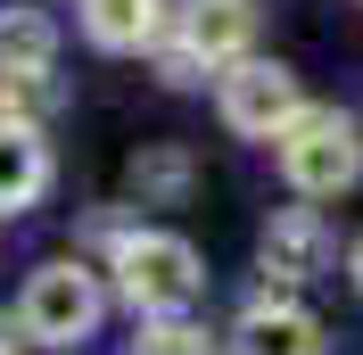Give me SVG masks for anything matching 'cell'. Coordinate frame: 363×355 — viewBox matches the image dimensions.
<instances>
[{
    "label": "cell",
    "instance_id": "cell-4",
    "mask_svg": "<svg viewBox=\"0 0 363 355\" xmlns=\"http://www.w3.org/2000/svg\"><path fill=\"white\" fill-rule=\"evenodd\" d=\"M215 108H223V124L240 141H281L297 124V108H306V91H297V75L281 58H240L215 83Z\"/></svg>",
    "mask_w": 363,
    "mask_h": 355
},
{
    "label": "cell",
    "instance_id": "cell-10",
    "mask_svg": "<svg viewBox=\"0 0 363 355\" xmlns=\"http://www.w3.org/2000/svg\"><path fill=\"white\" fill-rule=\"evenodd\" d=\"M58 67V25L42 9H0V75H50Z\"/></svg>",
    "mask_w": 363,
    "mask_h": 355
},
{
    "label": "cell",
    "instance_id": "cell-15",
    "mask_svg": "<svg viewBox=\"0 0 363 355\" xmlns=\"http://www.w3.org/2000/svg\"><path fill=\"white\" fill-rule=\"evenodd\" d=\"M347 273H355V289H363V240H355V248H347Z\"/></svg>",
    "mask_w": 363,
    "mask_h": 355
},
{
    "label": "cell",
    "instance_id": "cell-2",
    "mask_svg": "<svg viewBox=\"0 0 363 355\" xmlns=\"http://www.w3.org/2000/svg\"><path fill=\"white\" fill-rule=\"evenodd\" d=\"M116 289L140 314H182L206 289V265H199V248L182 231H124L116 240Z\"/></svg>",
    "mask_w": 363,
    "mask_h": 355
},
{
    "label": "cell",
    "instance_id": "cell-9",
    "mask_svg": "<svg viewBox=\"0 0 363 355\" xmlns=\"http://www.w3.org/2000/svg\"><path fill=\"white\" fill-rule=\"evenodd\" d=\"M42 190H50V141L33 124H0V215H25Z\"/></svg>",
    "mask_w": 363,
    "mask_h": 355
},
{
    "label": "cell",
    "instance_id": "cell-12",
    "mask_svg": "<svg viewBox=\"0 0 363 355\" xmlns=\"http://www.w3.org/2000/svg\"><path fill=\"white\" fill-rule=\"evenodd\" d=\"M50 108H58V83L50 75H0V124H33L42 133Z\"/></svg>",
    "mask_w": 363,
    "mask_h": 355
},
{
    "label": "cell",
    "instance_id": "cell-8",
    "mask_svg": "<svg viewBox=\"0 0 363 355\" xmlns=\"http://www.w3.org/2000/svg\"><path fill=\"white\" fill-rule=\"evenodd\" d=\"M174 9L165 0H83V33L99 50H157Z\"/></svg>",
    "mask_w": 363,
    "mask_h": 355
},
{
    "label": "cell",
    "instance_id": "cell-7",
    "mask_svg": "<svg viewBox=\"0 0 363 355\" xmlns=\"http://www.w3.org/2000/svg\"><path fill=\"white\" fill-rule=\"evenodd\" d=\"M264 273L272 281H314L322 265H330V223L314 215V207H289V215H272L264 223Z\"/></svg>",
    "mask_w": 363,
    "mask_h": 355
},
{
    "label": "cell",
    "instance_id": "cell-5",
    "mask_svg": "<svg viewBox=\"0 0 363 355\" xmlns=\"http://www.w3.org/2000/svg\"><path fill=\"white\" fill-rule=\"evenodd\" d=\"M165 33H174V42L190 50L206 75H223V67H240V58H248V42H256V9H248V0H190Z\"/></svg>",
    "mask_w": 363,
    "mask_h": 355
},
{
    "label": "cell",
    "instance_id": "cell-1",
    "mask_svg": "<svg viewBox=\"0 0 363 355\" xmlns=\"http://www.w3.org/2000/svg\"><path fill=\"white\" fill-rule=\"evenodd\" d=\"M281 174H289V190H306V199H339V190H355V174H363V141H355V124H347L339 108H297V124L281 141Z\"/></svg>",
    "mask_w": 363,
    "mask_h": 355
},
{
    "label": "cell",
    "instance_id": "cell-6",
    "mask_svg": "<svg viewBox=\"0 0 363 355\" xmlns=\"http://www.w3.org/2000/svg\"><path fill=\"white\" fill-rule=\"evenodd\" d=\"M231 355H330V331L297 297H256L240 314V331H231Z\"/></svg>",
    "mask_w": 363,
    "mask_h": 355
},
{
    "label": "cell",
    "instance_id": "cell-3",
    "mask_svg": "<svg viewBox=\"0 0 363 355\" xmlns=\"http://www.w3.org/2000/svg\"><path fill=\"white\" fill-rule=\"evenodd\" d=\"M99 306H108V297H99V273L74 265V256H58V265H42L33 281H25L17 322H25L33 347H74V339L99 331Z\"/></svg>",
    "mask_w": 363,
    "mask_h": 355
},
{
    "label": "cell",
    "instance_id": "cell-11",
    "mask_svg": "<svg viewBox=\"0 0 363 355\" xmlns=\"http://www.w3.org/2000/svg\"><path fill=\"white\" fill-rule=\"evenodd\" d=\"M190 149H174V141H157V149H140L133 157V190H140V207H174L182 190H190Z\"/></svg>",
    "mask_w": 363,
    "mask_h": 355
},
{
    "label": "cell",
    "instance_id": "cell-13",
    "mask_svg": "<svg viewBox=\"0 0 363 355\" xmlns=\"http://www.w3.org/2000/svg\"><path fill=\"white\" fill-rule=\"evenodd\" d=\"M133 355H215V347H206L190 322H157V331H140V347H133Z\"/></svg>",
    "mask_w": 363,
    "mask_h": 355
},
{
    "label": "cell",
    "instance_id": "cell-14",
    "mask_svg": "<svg viewBox=\"0 0 363 355\" xmlns=\"http://www.w3.org/2000/svg\"><path fill=\"white\" fill-rule=\"evenodd\" d=\"M33 347V339H25V322H9V314H0V355H25Z\"/></svg>",
    "mask_w": 363,
    "mask_h": 355
}]
</instances>
